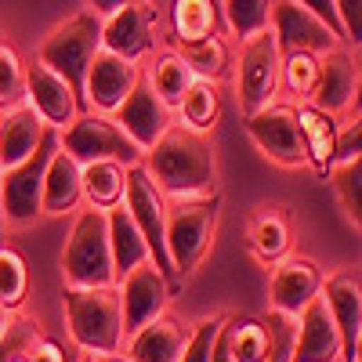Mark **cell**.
<instances>
[{
	"instance_id": "b9f144b4",
	"label": "cell",
	"mask_w": 362,
	"mask_h": 362,
	"mask_svg": "<svg viewBox=\"0 0 362 362\" xmlns=\"http://www.w3.org/2000/svg\"><path fill=\"white\" fill-rule=\"evenodd\" d=\"M29 362H73V355L66 351V344L58 341V337L40 334L33 341V348H29Z\"/></svg>"
},
{
	"instance_id": "e0dca14e",
	"label": "cell",
	"mask_w": 362,
	"mask_h": 362,
	"mask_svg": "<svg viewBox=\"0 0 362 362\" xmlns=\"http://www.w3.org/2000/svg\"><path fill=\"white\" fill-rule=\"evenodd\" d=\"M112 119H116L119 131H124V134L141 148V156H145L148 148L156 145V138L174 124V109H167V105L160 102V95H156L153 87H148L145 69H141V76H138L134 90L124 98V105H119V109L112 112Z\"/></svg>"
},
{
	"instance_id": "cb8c5ba5",
	"label": "cell",
	"mask_w": 362,
	"mask_h": 362,
	"mask_svg": "<svg viewBox=\"0 0 362 362\" xmlns=\"http://www.w3.org/2000/svg\"><path fill=\"white\" fill-rule=\"evenodd\" d=\"M83 203L80 192V163L66 153L62 145L51 153L47 170H44V192H40V210L44 218H62Z\"/></svg>"
},
{
	"instance_id": "5b68a950",
	"label": "cell",
	"mask_w": 362,
	"mask_h": 362,
	"mask_svg": "<svg viewBox=\"0 0 362 362\" xmlns=\"http://www.w3.org/2000/svg\"><path fill=\"white\" fill-rule=\"evenodd\" d=\"M98 51H102V15L83 8V11L69 15L66 22H58L51 29V33L44 37V44H40L37 58L62 76L83 102V76H87L90 58H95Z\"/></svg>"
},
{
	"instance_id": "3957f363",
	"label": "cell",
	"mask_w": 362,
	"mask_h": 362,
	"mask_svg": "<svg viewBox=\"0 0 362 362\" xmlns=\"http://www.w3.org/2000/svg\"><path fill=\"white\" fill-rule=\"evenodd\" d=\"M62 312L69 337L80 351L116 355L124 351V308H119L116 286H66Z\"/></svg>"
},
{
	"instance_id": "4dcf8cb0",
	"label": "cell",
	"mask_w": 362,
	"mask_h": 362,
	"mask_svg": "<svg viewBox=\"0 0 362 362\" xmlns=\"http://www.w3.org/2000/svg\"><path fill=\"white\" fill-rule=\"evenodd\" d=\"M174 112H177L181 127H189L196 134H210L221 119V87L210 83V80H196L185 90V98L177 102Z\"/></svg>"
},
{
	"instance_id": "83f0119b",
	"label": "cell",
	"mask_w": 362,
	"mask_h": 362,
	"mask_svg": "<svg viewBox=\"0 0 362 362\" xmlns=\"http://www.w3.org/2000/svg\"><path fill=\"white\" fill-rule=\"evenodd\" d=\"M105 225H109V250H112V276L124 279L131 268H138L141 261H148V247L138 232V225L131 221V214L124 210V203L105 210Z\"/></svg>"
},
{
	"instance_id": "5bb4252c",
	"label": "cell",
	"mask_w": 362,
	"mask_h": 362,
	"mask_svg": "<svg viewBox=\"0 0 362 362\" xmlns=\"http://www.w3.org/2000/svg\"><path fill=\"white\" fill-rule=\"evenodd\" d=\"M322 305L329 312L341 337V362H358V337H362V283L358 272L341 268L329 279H322Z\"/></svg>"
},
{
	"instance_id": "681fc988",
	"label": "cell",
	"mask_w": 362,
	"mask_h": 362,
	"mask_svg": "<svg viewBox=\"0 0 362 362\" xmlns=\"http://www.w3.org/2000/svg\"><path fill=\"white\" fill-rule=\"evenodd\" d=\"M15 362H29V355H22V358H15Z\"/></svg>"
},
{
	"instance_id": "e575fe53",
	"label": "cell",
	"mask_w": 362,
	"mask_h": 362,
	"mask_svg": "<svg viewBox=\"0 0 362 362\" xmlns=\"http://www.w3.org/2000/svg\"><path fill=\"white\" fill-rule=\"evenodd\" d=\"M268 18H272V0H221V25L239 40L264 33Z\"/></svg>"
},
{
	"instance_id": "8d00e7d4",
	"label": "cell",
	"mask_w": 362,
	"mask_h": 362,
	"mask_svg": "<svg viewBox=\"0 0 362 362\" xmlns=\"http://www.w3.org/2000/svg\"><path fill=\"white\" fill-rule=\"evenodd\" d=\"M22 102H25V62L8 40H0V112Z\"/></svg>"
},
{
	"instance_id": "6da1fadb",
	"label": "cell",
	"mask_w": 362,
	"mask_h": 362,
	"mask_svg": "<svg viewBox=\"0 0 362 362\" xmlns=\"http://www.w3.org/2000/svg\"><path fill=\"white\" fill-rule=\"evenodd\" d=\"M141 167L167 199H196L218 192V153L206 134L170 124L141 156Z\"/></svg>"
},
{
	"instance_id": "ba28073f",
	"label": "cell",
	"mask_w": 362,
	"mask_h": 362,
	"mask_svg": "<svg viewBox=\"0 0 362 362\" xmlns=\"http://www.w3.org/2000/svg\"><path fill=\"white\" fill-rule=\"evenodd\" d=\"M58 145L83 167V163H95V160H116L124 167L141 163V148L119 131V124L112 116L102 112H80L69 127L58 131Z\"/></svg>"
},
{
	"instance_id": "7bdbcfd3",
	"label": "cell",
	"mask_w": 362,
	"mask_h": 362,
	"mask_svg": "<svg viewBox=\"0 0 362 362\" xmlns=\"http://www.w3.org/2000/svg\"><path fill=\"white\" fill-rule=\"evenodd\" d=\"M300 8H308L312 15H319L329 29H334V33L344 40V33H341V22H337V11H334V0H297Z\"/></svg>"
},
{
	"instance_id": "f35d334b",
	"label": "cell",
	"mask_w": 362,
	"mask_h": 362,
	"mask_svg": "<svg viewBox=\"0 0 362 362\" xmlns=\"http://www.w3.org/2000/svg\"><path fill=\"white\" fill-rule=\"evenodd\" d=\"M37 337H40V326L33 319L15 315L11 326L4 329V337H0V362H15V358L29 355V348H33Z\"/></svg>"
},
{
	"instance_id": "f6af8a7d",
	"label": "cell",
	"mask_w": 362,
	"mask_h": 362,
	"mask_svg": "<svg viewBox=\"0 0 362 362\" xmlns=\"http://www.w3.org/2000/svg\"><path fill=\"white\" fill-rule=\"evenodd\" d=\"M18 312H8V308H0V337H4V329L11 326V319H15Z\"/></svg>"
},
{
	"instance_id": "603a6c76",
	"label": "cell",
	"mask_w": 362,
	"mask_h": 362,
	"mask_svg": "<svg viewBox=\"0 0 362 362\" xmlns=\"http://www.w3.org/2000/svg\"><path fill=\"white\" fill-rule=\"evenodd\" d=\"M293 119H297V131H300V145H305L308 167L319 177H326V170L334 167V160H337L341 119L322 112V109H315V105H293Z\"/></svg>"
},
{
	"instance_id": "277c9868",
	"label": "cell",
	"mask_w": 362,
	"mask_h": 362,
	"mask_svg": "<svg viewBox=\"0 0 362 362\" xmlns=\"http://www.w3.org/2000/svg\"><path fill=\"white\" fill-rule=\"evenodd\" d=\"M62 279L66 286H116L105 210H76L62 250Z\"/></svg>"
},
{
	"instance_id": "60d3db41",
	"label": "cell",
	"mask_w": 362,
	"mask_h": 362,
	"mask_svg": "<svg viewBox=\"0 0 362 362\" xmlns=\"http://www.w3.org/2000/svg\"><path fill=\"white\" fill-rule=\"evenodd\" d=\"M358 8H362V0H334L344 44H355V47H358V37H362V11Z\"/></svg>"
},
{
	"instance_id": "30bf717a",
	"label": "cell",
	"mask_w": 362,
	"mask_h": 362,
	"mask_svg": "<svg viewBox=\"0 0 362 362\" xmlns=\"http://www.w3.org/2000/svg\"><path fill=\"white\" fill-rule=\"evenodd\" d=\"M247 134L257 145V153L264 160H272L276 167H286V170L308 167L305 145H300V131H297V119H293V105L272 102V105L250 112L247 116Z\"/></svg>"
},
{
	"instance_id": "7402d4cb",
	"label": "cell",
	"mask_w": 362,
	"mask_h": 362,
	"mask_svg": "<svg viewBox=\"0 0 362 362\" xmlns=\"http://www.w3.org/2000/svg\"><path fill=\"white\" fill-rule=\"evenodd\" d=\"M293 247V225H290V214L283 206H257L250 221H247V250L254 254V261L261 264H276L290 254Z\"/></svg>"
},
{
	"instance_id": "1f68e13d",
	"label": "cell",
	"mask_w": 362,
	"mask_h": 362,
	"mask_svg": "<svg viewBox=\"0 0 362 362\" xmlns=\"http://www.w3.org/2000/svg\"><path fill=\"white\" fill-rule=\"evenodd\" d=\"M185 58V66L192 69L196 80H210V83H221L228 73H232V51L225 44V37H206L199 44H181V47H170Z\"/></svg>"
},
{
	"instance_id": "484cf974",
	"label": "cell",
	"mask_w": 362,
	"mask_h": 362,
	"mask_svg": "<svg viewBox=\"0 0 362 362\" xmlns=\"http://www.w3.org/2000/svg\"><path fill=\"white\" fill-rule=\"evenodd\" d=\"M221 0H170V47L221 37Z\"/></svg>"
},
{
	"instance_id": "c3c4849f",
	"label": "cell",
	"mask_w": 362,
	"mask_h": 362,
	"mask_svg": "<svg viewBox=\"0 0 362 362\" xmlns=\"http://www.w3.org/2000/svg\"><path fill=\"white\" fill-rule=\"evenodd\" d=\"M76 362H98V355H90V351H83V355H80Z\"/></svg>"
},
{
	"instance_id": "7dc6e473",
	"label": "cell",
	"mask_w": 362,
	"mask_h": 362,
	"mask_svg": "<svg viewBox=\"0 0 362 362\" xmlns=\"http://www.w3.org/2000/svg\"><path fill=\"white\" fill-rule=\"evenodd\" d=\"M0 177H4V170H0ZM8 239V228H4V206H0V243Z\"/></svg>"
},
{
	"instance_id": "ffe728a7",
	"label": "cell",
	"mask_w": 362,
	"mask_h": 362,
	"mask_svg": "<svg viewBox=\"0 0 362 362\" xmlns=\"http://www.w3.org/2000/svg\"><path fill=\"white\" fill-rule=\"evenodd\" d=\"M192 337V322L177 319V315H160L153 322L138 326L134 334L124 341V355L131 362H177Z\"/></svg>"
},
{
	"instance_id": "4316f807",
	"label": "cell",
	"mask_w": 362,
	"mask_h": 362,
	"mask_svg": "<svg viewBox=\"0 0 362 362\" xmlns=\"http://www.w3.org/2000/svg\"><path fill=\"white\" fill-rule=\"evenodd\" d=\"M80 192L90 210H112L124 203L127 192V167L116 160H95L80 167Z\"/></svg>"
},
{
	"instance_id": "f1b7e54d",
	"label": "cell",
	"mask_w": 362,
	"mask_h": 362,
	"mask_svg": "<svg viewBox=\"0 0 362 362\" xmlns=\"http://www.w3.org/2000/svg\"><path fill=\"white\" fill-rule=\"evenodd\" d=\"M221 344L232 362H268V337L264 322L254 315H225Z\"/></svg>"
},
{
	"instance_id": "52a82bcc",
	"label": "cell",
	"mask_w": 362,
	"mask_h": 362,
	"mask_svg": "<svg viewBox=\"0 0 362 362\" xmlns=\"http://www.w3.org/2000/svg\"><path fill=\"white\" fill-rule=\"evenodd\" d=\"M124 210L131 214V221L138 225L145 247H148V261L160 276L170 283V290H177V276L167 257V243H163V225H167V196L156 189V181L148 177V170L141 163L127 167V192H124Z\"/></svg>"
},
{
	"instance_id": "4fadbf2b",
	"label": "cell",
	"mask_w": 362,
	"mask_h": 362,
	"mask_svg": "<svg viewBox=\"0 0 362 362\" xmlns=\"http://www.w3.org/2000/svg\"><path fill=\"white\" fill-rule=\"evenodd\" d=\"M141 76V66L138 62H127L112 51H98L87 66V76H83V109L87 112H102V116H112L124 98L134 90Z\"/></svg>"
},
{
	"instance_id": "44dd1931",
	"label": "cell",
	"mask_w": 362,
	"mask_h": 362,
	"mask_svg": "<svg viewBox=\"0 0 362 362\" xmlns=\"http://www.w3.org/2000/svg\"><path fill=\"white\" fill-rule=\"evenodd\" d=\"M293 362H341V337H337V326L322 305V297L308 300L297 312Z\"/></svg>"
},
{
	"instance_id": "ac0fdd59",
	"label": "cell",
	"mask_w": 362,
	"mask_h": 362,
	"mask_svg": "<svg viewBox=\"0 0 362 362\" xmlns=\"http://www.w3.org/2000/svg\"><path fill=\"white\" fill-rule=\"evenodd\" d=\"M355 102H358V58L341 44L334 51L319 54V80H315L308 105L341 119L351 112Z\"/></svg>"
},
{
	"instance_id": "d6a6232c",
	"label": "cell",
	"mask_w": 362,
	"mask_h": 362,
	"mask_svg": "<svg viewBox=\"0 0 362 362\" xmlns=\"http://www.w3.org/2000/svg\"><path fill=\"white\" fill-rule=\"evenodd\" d=\"M319 80V54L290 51L279 58V90L290 98V105H308Z\"/></svg>"
},
{
	"instance_id": "9c48e42d",
	"label": "cell",
	"mask_w": 362,
	"mask_h": 362,
	"mask_svg": "<svg viewBox=\"0 0 362 362\" xmlns=\"http://www.w3.org/2000/svg\"><path fill=\"white\" fill-rule=\"evenodd\" d=\"M279 47L272 29L257 37L239 40V58H235V102L239 112L250 116L264 105L276 102L279 95Z\"/></svg>"
},
{
	"instance_id": "7a4b0ae2",
	"label": "cell",
	"mask_w": 362,
	"mask_h": 362,
	"mask_svg": "<svg viewBox=\"0 0 362 362\" xmlns=\"http://www.w3.org/2000/svg\"><path fill=\"white\" fill-rule=\"evenodd\" d=\"M221 225V192L196 196V199H167V225L163 243L177 283H185L206 261Z\"/></svg>"
},
{
	"instance_id": "8fae6325",
	"label": "cell",
	"mask_w": 362,
	"mask_h": 362,
	"mask_svg": "<svg viewBox=\"0 0 362 362\" xmlns=\"http://www.w3.org/2000/svg\"><path fill=\"white\" fill-rule=\"evenodd\" d=\"M156 40H160V11L148 0L116 8L112 15L102 18V47L127 58V62L148 58L156 51Z\"/></svg>"
},
{
	"instance_id": "74e56055",
	"label": "cell",
	"mask_w": 362,
	"mask_h": 362,
	"mask_svg": "<svg viewBox=\"0 0 362 362\" xmlns=\"http://www.w3.org/2000/svg\"><path fill=\"white\" fill-rule=\"evenodd\" d=\"M264 337H268V362H293V344H297V315L268 308L261 315Z\"/></svg>"
},
{
	"instance_id": "ee69618b",
	"label": "cell",
	"mask_w": 362,
	"mask_h": 362,
	"mask_svg": "<svg viewBox=\"0 0 362 362\" xmlns=\"http://www.w3.org/2000/svg\"><path fill=\"white\" fill-rule=\"evenodd\" d=\"M127 4H138V0H90V11H98L102 18L112 15L116 8H127Z\"/></svg>"
},
{
	"instance_id": "d590c367",
	"label": "cell",
	"mask_w": 362,
	"mask_h": 362,
	"mask_svg": "<svg viewBox=\"0 0 362 362\" xmlns=\"http://www.w3.org/2000/svg\"><path fill=\"white\" fill-rule=\"evenodd\" d=\"M358 177H362L358 160H337L334 167L326 170V185H329V192L337 196V206L344 210V218L355 228L362 225V214H358Z\"/></svg>"
},
{
	"instance_id": "7c38bea8",
	"label": "cell",
	"mask_w": 362,
	"mask_h": 362,
	"mask_svg": "<svg viewBox=\"0 0 362 362\" xmlns=\"http://www.w3.org/2000/svg\"><path fill=\"white\" fill-rule=\"evenodd\" d=\"M268 29H272V37H276L279 54H290V51L326 54V51H334V47L344 44L319 15H312L308 8H300L297 0H272Z\"/></svg>"
},
{
	"instance_id": "2e32d148",
	"label": "cell",
	"mask_w": 362,
	"mask_h": 362,
	"mask_svg": "<svg viewBox=\"0 0 362 362\" xmlns=\"http://www.w3.org/2000/svg\"><path fill=\"white\" fill-rule=\"evenodd\" d=\"M116 290H119V308H124V334H134L138 326L160 319L174 293L170 283L153 268V261H141L124 279H116Z\"/></svg>"
},
{
	"instance_id": "836d02e7",
	"label": "cell",
	"mask_w": 362,
	"mask_h": 362,
	"mask_svg": "<svg viewBox=\"0 0 362 362\" xmlns=\"http://www.w3.org/2000/svg\"><path fill=\"white\" fill-rule=\"evenodd\" d=\"M25 300H29V264L15 247L0 243V308L22 312Z\"/></svg>"
},
{
	"instance_id": "ab89813d",
	"label": "cell",
	"mask_w": 362,
	"mask_h": 362,
	"mask_svg": "<svg viewBox=\"0 0 362 362\" xmlns=\"http://www.w3.org/2000/svg\"><path fill=\"white\" fill-rule=\"evenodd\" d=\"M221 322H225V315H210V319L192 322V337L177 362H210V351H214V341L221 334Z\"/></svg>"
},
{
	"instance_id": "bcb514c9",
	"label": "cell",
	"mask_w": 362,
	"mask_h": 362,
	"mask_svg": "<svg viewBox=\"0 0 362 362\" xmlns=\"http://www.w3.org/2000/svg\"><path fill=\"white\" fill-rule=\"evenodd\" d=\"M98 362H131L124 351H116V355H98Z\"/></svg>"
},
{
	"instance_id": "f546056e",
	"label": "cell",
	"mask_w": 362,
	"mask_h": 362,
	"mask_svg": "<svg viewBox=\"0 0 362 362\" xmlns=\"http://www.w3.org/2000/svg\"><path fill=\"white\" fill-rule=\"evenodd\" d=\"M145 80H148V87L160 95V102H163L167 109H177V102L185 98V90L196 83L192 69L185 66V58H181L177 51H170V47H163V51L153 58V66L145 69Z\"/></svg>"
},
{
	"instance_id": "8992f818",
	"label": "cell",
	"mask_w": 362,
	"mask_h": 362,
	"mask_svg": "<svg viewBox=\"0 0 362 362\" xmlns=\"http://www.w3.org/2000/svg\"><path fill=\"white\" fill-rule=\"evenodd\" d=\"M54 148H58V131L47 127L44 141L37 145V153L4 170V177H0V206H4V228L22 232V228L37 225V221L44 218V210H40V192H44V170H47V160H51Z\"/></svg>"
},
{
	"instance_id": "d4e9b609",
	"label": "cell",
	"mask_w": 362,
	"mask_h": 362,
	"mask_svg": "<svg viewBox=\"0 0 362 362\" xmlns=\"http://www.w3.org/2000/svg\"><path fill=\"white\" fill-rule=\"evenodd\" d=\"M44 134H47V124L25 102L0 112V170H8V167L22 163L25 156H33L37 145L44 141Z\"/></svg>"
},
{
	"instance_id": "9a60e30c",
	"label": "cell",
	"mask_w": 362,
	"mask_h": 362,
	"mask_svg": "<svg viewBox=\"0 0 362 362\" xmlns=\"http://www.w3.org/2000/svg\"><path fill=\"white\" fill-rule=\"evenodd\" d=\"M25 105L33 109L47 127L62 131L83 112V102L76 90L58 76L51 66H44L40 58L25 66Z\"/></svg>"
},
{
	"instance_id": "d6986e66",
	"label": "cell",
	"mask_w": 362,
	"mask_h": 362,
	"mask_svg": "<svg viewBox=\"0 0 362 362\" xmlns=\"http://www.w3.org/2000/svg\"><path fill=\"white\" fill-rule=\"evenodd\" d=\"M322 268L312 257H300V254H286L283 261L272 264V279H268V305L276 312L297 315L308 300L319 297L322 290Z\"/></svg>"
}]
</instances>
